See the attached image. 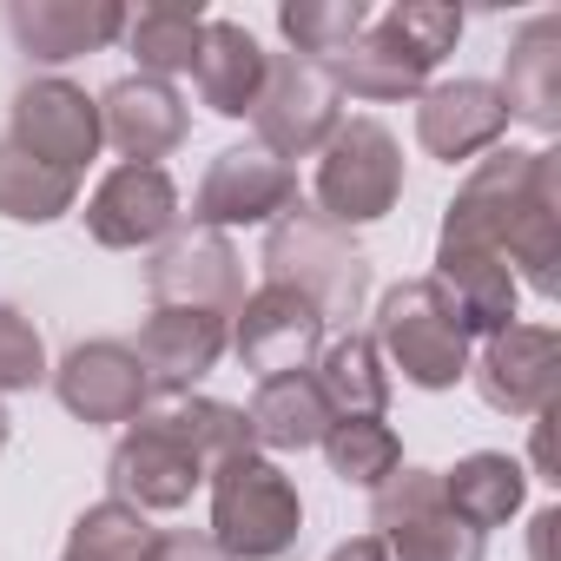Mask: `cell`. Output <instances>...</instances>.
Here are the masks:
<instances>
[{
    "label": "cell",
    "instance_id": "cell-1",
    "mask_svg": "<svg viewBox=\"0 0 561 561\" xmlns=\"http://www.w3.org/2000/svg\"><path fill=\"white\" fill-rule=\"evenodd\" d=\"M436 251L502 257L508 277H528L541 298H561V152L502 146L476 159L443 211Z\"/></svg>",
    "mask_w": 561,
    "mask_h": 561
},
{
    "label": "cell",
    "instance_id": "cell-2",
    "mask_svg": "<svg viewBox=\"0 0 561 561\" xmlns=\"http://www.w3.org/2000/svg\"><path fill=\"white\" fill-rule=\"evenodd\" d=\"M456 41H462V8L403 0L390 14H370V27L324 73L337 93H357V100H416Z\"/></svg>",
    "mask_w": 561,
    "mask_h": 561
},
{
    "label": "cell",
    "instance_id": "cell-3",
    "mask_svg": "<svg viewBox=\"0 0 561 561\" xmlns=\"http://www.w3.org/2000/svg\"><path fill=\"white\" fill-rule=\"evenodd\" d=\"M264 277L271 285H291L318 305V318L351 324L370 298V257L351 244L344 225H331L318 205H291L285 218H271L264 231Z\"/></svg>",
    "mask_w": 561,
    "mask_h": 561
},
{
    "label": "cell",
    "instance_id": "cell-4",
    "mask_svg": "<svg viewBox=\"0 0 561 561\" xmlns=\"http://www.w3.org/2000/svg\"><path fill=\"white\" fill-rule=\"evenodd\" d=\"M305 535L298 482L264 449H244L211 469V548L225 561H285Z\"/></svg>",
    "mask_w": 561,
    "mask_h": 561
},
{
    "label": "cell",
    "instance_id": "cell-5",
    "mask_svg": "<svg viewBox=\"0 0 561 561\" xmlns=\"http://www.w3.org/2000/svg\"><path fill=\"white\" fill-rule=\"evenodd\" d=\"M370 344L416 390H456L469 377V331H462V318H456V305L436 277H403L397 291H383Z\"/></svg>",
    "mask_w": 561,
    "mask_h": 561
},
{
    "label": "cell",
    "instance_id": "cell-6",
    "mask_svg": "<svg viewBox=\"0 0 561 561\" xmlns=\"http://www.w3.org/2000/svg\"><path fill=\"white\" fill-rule=\"evenodd\" d=\"M106 482H113V502H126V508H139V515H172V508H185V502L211 482V469H205V456L192 449V436L179 430L172 403H159V410H146V416L113 443Z\"/></svg>",
    "mask_w": 561,
    "mask_h": 561
},
{
    "label": "cell",
    "instance_id": "cell-7",
    "mask_svg": "<svg viewBox=\"0 0 561 561\" xmlns=\"http://www.w3.org/2000/svg\"><path fill=\"white\" fill-rule=\"evenodd\" d=\"M403 198V152L383 119H337L331 146L318 152V211L331 225H377Z\"/></svg>",
    "mask_w": 561,
    "mask_h": 561
},
{
    "label": "cell",
    "instance_id": "cell-8",
    "mask_svg": "<svg viewBox=\"0 0 561 561\" xmlns=\"http://www.w3.org/2000/svg\"><path fill=\"white\" fill-rule=\"evenodd\" d=\"M370 522L390 561H482L489 535H476L443 502V469H397L383 489H370Z\"/></svg>",
    "mask_w": 561,
    "mask_h": 561
},
{
    "label": "cell",
    "instance_id": "cell-9",
    "mask_svg": "<svg viewBox=\"0 0 561 561\" xmlns=\"http://www.w3.org/2000/svg\"><path fill=\"white\" fill-rule=\"evenodd\" d=\"M337 87L318 60H298V54H271V73H264V93L251 106V126H257V146L271 159H311L331 146L337 133Z\"/></svg>",
    "mask_w": 561,
    "mask_h": 561
},
{
    "label": "cell",
    "instance_id": "cell-10",
    "mask_svg": "<svg viewBox=\"0 0 561 561\" xmlns=\"http://www.w3.org/2000/svg\"><path fill=\"white\" fill-rule=\"evenodd\" d=\"M298 205V172L271 159L264 146H225L211 172L192 192V225L198 231H231V225H271Z\"/></svg>",
    "mask_w": 561,
    "mask_h": 561
},
{
    "label": "cell",
    "instance_id": "cell-11",
    "mask_svg": "<svg viewBox=\"0 0 561 561\" xmlns=\"http://www.w3.org/2000/svg\"><path fill=\"white\" fill-rule=\"evenodd\" d=\"M231 351H238L244 370H257V383L285 377V370H311L318 351H324V318H318V305L305 291L264 277L231 318Z\"/></svg>",
    "mask_w": 561,
    "mask_h": 561
},
{
    "label": "cell",
    "instance_id": "cell-12",
    "mask_svg": "<svg viewBox=\"0 0 561 561\" xmlns=\"http://www.w3.org/2000/svg\"><path fill=\"white\" fill-rule=\"evenodd\" d=\"M146 291L152 305H179V311H211V318H238L244 305V264L231 251L225 231H179L152 251L146 264Z\"/></svg>",
    "mask_w": 561,
    "mask_h": 561
},
{
    "label": "cell",
    "instance_id": "cell-13",
    "mask_svg": "<svg viewBox=\"0 0 561 561\" xmlns=\"http://www.w3.org/2000/svg\"><path fill=\"white\" fill-rule=\"evenodd\" d=\"M469 377L489 410L541 416V410H554V390H561V337L548 324H508V331L482 337V351L469 357Z\"/></svg>",
    "mask_w": 561,
    "mask_h": 561
},
{
    "label": "cell",
    "instance_id": "cell-14",
    "mask_svg": "<svg viewBox=\"0 0 561 561\" xmlns=\"http://www.w3.org/2000/svg\"><path fill=\"white\" fill-rule=\"evenodd\" d=\"M8 139L21 152H34L41 165H60V172H87V159L106 146L100 139V100H87V87L47 73V80H27L14 93V126Z\"/></svg>",
    "mask_w": 561,
    "mask_h": 561
},
{
    "label": "cell",
    "instance_id": "cell-15",
    "mask_svg": "<svg viewBox=\"0 0 561 561\" xmlns=\"http://www.w3.org/2000/svg\"><path fill=\"white\" fill-rule=\"evenodd\" d=\"M54 390L80 423H139L152 410V383H146L133 344H119V337L73 344L54 370Z\"/></svg>",
    "mask_w": 561,
    "mask_h": 561
},
{
    "label": "cell",
    "instance_id": "cell-16",
    "mask_svg": "<svg viewBox=\"0 0 561 561\" xmlns=\"http://www.w3.org/2000/svg\"><path fill=\"white\" fill-rule=\"evenodd\" d=\"M179 225V185L165 165H113L100 179V192L87 198V231L106 251H139L172 238Z\"/></svg>",
    "mask_w": 561,
    "mask_h": 561
},
{
    "label": "cell",
    "instance_id": "cell-17",
    "mask_svg": "<svg viewBox=\"0 0 561 561\" xmlns=\"http://www.w3.org/2000/svg\"><path fill=\"white\" fill-rule=\"evenodd\" d=\"M225 351H231V318L179 311V305H152V318L139 324V344H133L146 383L165 397H192V383H205Z\"/></svg>",
    "mask_w": 561,
    "mask_h": 561
},
{
    "label": "cell",
    "instance_id": "cell-18",
    "mask_svg": "<svg viewBox=\"0 0 561 561\" xmlns=\"http://www.w3.org/2000/svg\"><path fill=\"white\" fill-rule=\"evenodd\" d=\"M508 133V106L489 80H443L416 93V139L430 159L462 165L476 152H495Z\"/></svg>",
    "mask_w": 561,
    "mask_h": 561
},
{
    "label": "cell",
    "instance_id": "cell-19",
    "mask_svg": "<svg viewBox=\"0 0 561 561\" xmlns=\"http://www.w3.org/2000/svg\"><path fill=\"white\" fill-rule=\"evenodd\" d=\"M192 133L185 100L172 93V80H146L126 73L100 93V139H113L126 152V165H159L165 152H179Z\"/></svg>",
    "mask_w": 561,
    "mask_h": 561
},
{
    "label": "cell",
    "instance_id": "cell-20",
    "mask_svg": "<svg viewBox=\"0 0 561 561\" xmlns=\"http://www.w3.org/2000/svg\"><path fill=\"white\" fill-rule=\"evenodd\" d=\"M126 21L133 14L113 8V0H14V14H8L21 54L41 60V67H67L80 54L113 47L126 34Z\"/></svg>",
    "mask_w": 561,
    "mask_h": 561
},
{
    "label": "cell",
    "instance_id": "cell-21",
    "mask_svg": "<svg viewBox=\"0 0 561 561\" xmlns=\"http://www.w3.org/2000/svg\"><path fill=\"white\" fill-rule=\"evenodd\" d=\"M502 106L508 119H528L535 133H561V21L535 14L508 54H502Z\"/></svg>",
    "mask_w": 561,
    "mask_h": 561
},
{
    "label": "cell",
    "instance_id": "cell-22",
    "mask_svg": "<svg viewBox=\"0 0 561 561\" xmlns=\"http://www.w3.org/2000/svg\"><path fill=\"white\" fill-rule=\"evenodd\" d=\"M264 73H271V54L257 47L251 27H238V21H205L192 80H198V100H205L218 119H244V113L257 106V93H264Z\"/></svg>",
    "mask_w": 561,
    "mask_h": 561
},
{
    "label": "cell",
    "instance_id": "cell-23",
    "mask_svg": "<svg viewBox=\"0 0 561 561\" xmlns=\"http://www.w3.org/2000/svg\"><path fill=\"white\" fill-rule=\"evenodd\" d=\"M244 423H251L257 449H318L337 416H331V403H324V390H318L311 370H285V377H264L257 383Z\"/></svg>",
    "mask_w": 561,
    "mask_h": 561
},
{
    "label": "cell",
    "instance_id": "cell-24",
    "mask_svg": "<svg viewBox=\"0 0 561 561\" xmlns=\"http://www.w3.org/2000/svg\"><path fill=\"white\" fill-rule=\"evenodd\" d=\"M436 285L449 291L456 318L469 337H495L515 324V277L502 257H482V251H436Z\"/></svg>",
    "mask_w": 561,
    "mask_h": 561
},
{
    "label": "cell",
    "instance_id": "cell-25",
    "mask_svg": "<svg viewBox=\"0 0 561 561\" xmlns=\"http://www.w3.org/2000/svg\"><path fill=\"white\" fill-rule=\"evenodd\" d=\"M522 495H528V469H522L515 456H502V449H476V456H462L456 469H443V502H449L476 535L502 528V522L522 508Z\"/></svg>",
    "mask_w": 561,
    "mask_h": 561
},
{
    "label": "cell",
    "instance_id": "cell-26",
    "mask_svg": "<svg viewBox=\"0 0 561 561\" xmlns=\"http://www.w3.org/2000/svg\"><path fill=\"white\" fill-rule=\"evenodd\" d=\"M311 377H318V390H324L331 416H383V403H390V370H383V351H377L364 331L331 337V344L318 351Z\"/></svg>",
    "mask_w": 561,
    "mask_h": 561
},
{
    "label": "cell",
    "instance_id": "cell-27",
    "mask_svg": "<svg viewBox=\"0 0 561 561\" xmlns=\"http://www.w3.org/2000/svg\"><path fill=\"white\" fill-rule=\"evenodd\" d=\"M73 198H80L73 172L41 165L14 139H0V218H14V225H54L60 211H73Z\"/></svg>",
    "mask_w": 561,
    "mask_h": 561
},
{
    "label": "cell",
    "instance_id": "cell-28",
    "mask_svg": "<svg viewBox=\"0 0 561 561\" xmlns=\"http://www.w3.org/2000/svg\"><path fill=\"white\" fill-rule=\"evenodd\" d=\"M318 449H324L331 476L351 482V489H383L403 469V443H397V430L383 416H337Z\"/></svg>",
    "mask_w": 561,
    "mask_h": 561
},
{
    "label": "cell",
    "instance_id": "cell-29",
    "mask_svg": "<svg viewBox=\"0 0 561 561\" xmlns=\"http://www.w3.org/2000/svg\"><path fill=\"white\" fill-rule=\"evenodd\" d=\"M198 41H205V14L198 8H139L126 21V47H133V60H139L146 80L192 73Z\"/></svg>",
    "mask_w": 561,
    "mask_h": 561
},
{
    "label": "cell",
    "instance_id": "cell-30",
    "mask_svg": "<svg viewBox=\"0 0 561 561\" xmlns=\"http://www.w3.org/2000/svg\"><path fill=\"white\" fill-rule=\"evenodd\" d=\"M277 27H285V41L298 47V60L331 67L370 27V8L364 0H285V8H277Z\"/></svg>",
    "mask_w": 561,
    "mask_h": 561
},
{
    "label": "cell",
    "instance_id": "cell-31",
    "mask_svg": "<svg viewBox=\"0 0 561 561\" xmlns=\"http://www.w3.org/2000/svg\"><path fill=\"white\" fill-rule=\"evenodd\" d=\"M152 541H159V528L139 515V508H126V502H93L73 528H67V554L60 561H146L152 554Z\"/></svg>",
    "mask_w": 561,
    "mask_h": 561
},
{
    "label": "cell",
    "instance_id": "cell-32",
    "mask_svg": "<svg viewBox=\"0 0 561 561\" xmlns=\"http://www.w3.org/2000/svg\"><path fill=\"white\" fill-rule=\"evenodd\" d=\"M54 370H47V344L34 331V318L21 305L0 298V397H14V390H41Z\"/></svg>",
    "mask_w": 561,
    "mask_h": 561
},
{
    "label": "cell",
    "instance_id": "cell-33",
    "mask_svg": "<svg viewBox=\"0 0 561 561\" xmlns=\"http://www.w3.org/2000/svg\"><path fill=\"white\" fill-rule=\"evenodd\" d=\"M146 561H225V554H218L205 535H192V528H172V535H159V541H152V554H146Z\"/></svg>",
    "mask_w": 561,
    "mask_h": 561
},
{
    "label": "cell",
    "instance_id": "cell-34",
    "mask_svg": "<svg viewBox=\"0 0 561 561\" xmlns=\"http://www.w3.org/2000/svg\"><path fill=\"white\" fill-rule=\"evenodd\" d=\"M331 561H390V548H383L377 535H357V541H337Z\"/></svg>",
    "mask_w": 561,
    "mask_h": 561
},
{
    "label": "cell",
    "instance_id": "cell-35",
    "mask_svg": "<svg viewBox=\"0 0 561 561\" xmlns=\"http://www.w3.org/2000/svg\"><path fill=\"white\" fill-rule=\"evenodd\" d=\"M8 436H14V416H8V403H0V449H8Z\"/></svg>",
    "mask_w": 561,
    "mask_h": 561
}]
</instances>
